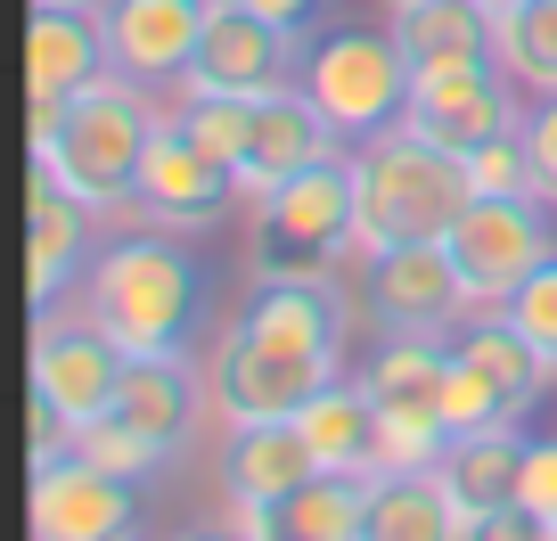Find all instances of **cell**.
Returning a JSON list of instances; mask_svg holds the SVG:
<instances>
[{
  "instance_id": "32",
  "label": "cell",
  "mask_w": 557,
  "mask_h": 541,
  "mask_svg": "<svg viewBox=\"0 0 557 541\" xmlns=\"http://www.w3.org/2000/svg\"><path fill=\"white\" fill-rule=\"evenodd\" d=\"M517 508H524V517L541 525V533H557V435H533V443H524Z\"/></svg>"
},
{
  "instance_id": "27",
  "label": "cell",
  "mask_w": 557,
  "mask_h": 541,
  "mask_svg": "<svg viewBox=\"0 0 557 541\" xmlns=\"http://www.w3.org/2000/svg\"><path fill=\"white\" fill-rule=\"evenodd\" d=\"M492 58L517 74V90L549 99L557 90V0H524V9L492 17Z\"/></svg>"
},
{
  "instance_id": "4",
  "label": "cell",
  "mask_w": 557,
  "mask_h": 541,
  "mask_svg": "<svg viewBox=\"0 0 557 541\" xmlns=\"http://www.w3.org/2000/svg\"><path fill=\"white\" fill-rule=\"evenodd\" d=\"M148 132H157V115H148V99H139V83L107 66L99 83H83L66 99L58 132H41V140H34V164H50L74 197H90V206L107 213V206H132Z\"/></svg>"
},
{
  "instance_id": "18",
  "label": "cell",
  "mask_w": 557,
  "mask_h": 541,
  "mask_svg": "<svg viewBox=\"0 0 557 541\" xmlns=\"http://www.w3.org/2000/svg\"><path fill=\"white\" fill-rule=\"evenodd\" d=\"M320 476L312 443H304L296 419H230V443H222V492L230 508H271L287 492Z\"/></svg>"
},
{
  "instance_id": "24",
  "label": "cell",
  "mask_w": 557,
  "mask_h": 541,
  "mask_svg": "<svg viewBox=\"0 0 557 541\" xmlns=\"http://www.w3.org/2000/svg\"><path fill=\"white\" fill-rule=\"evenodd\" d=\"M394 41L410 58V74L459 66V58H492V9L484 0H401Z\"/></svg>"
},
{
  "instance_id": "30",
  "label": "cell",
  "mask_w": 557,
  "mask_h": 541,
  "mask_svg": "<svg viewBox=\"0 0 557 541\" xmlns=\"http://www.w3.org/2000/svg\"><path fill=\"white\" fill-rule=\"evenodd\" d=\"M508 320H517L524 336H533V353L557 369V255H541L533 271H524L517 287H508V304H500Z\"/></svg>"
},
{
  "instance_id": "20",
  "label": "cell",
  "mask_w": 557,
  "mask_h": 541,
  "mask_svg": "<svg viewBox=\"0 0 557 541\" xmlns=\"http://www.w3.org/2000/svg\"><path fill=\"white\" fill-rule=\"evenodd\" d=\"M246 533H278V541H369V476L320 468L304 476L287 501L271 508H238Z\"/></svg>"
},
{
  "instance_id": "5",
  "label": "cell",
  "mask_w": 557,
  "mask_h": 541,
  "mask_svg": "<svg viewBox=\"0 0 557 541\" xmlns=\"http://www.w3.org/2000/svg\"><path fill=\"white\" fill-rule=\"evenodd\" d=\"M361 246V197H352V157H320L304 173L271 181L255 213V280H320L329 262Z\"/></svg>"
},
{
  "instance_id": "6",
  "label": "cell",
  "mask_w": 557,
  "mask_h": 541,
  "mask_svg": "<svg viewBox=\"0 0 557 541\" xmlns=\"http://www.w3.org/2000/svg\"><path fill=\"white\" fill-rule=\"evenodd\" d=\"M304 90H312L320 115L336 123V140H369V132L401 123V107H410V58H401L394 34L336 25V34L312 41V58H304Z\"/></svg>"
},
{
  "instance_id": "29",
  "label": "cell",
  "mask_w": 557,
  "mask_h": 541,
  "mask_svg": "<svg viewBox=\"0 0 557 541\" xmlns=\"http://www.w3.org/2000/svg\"><path fill=\"white\" fill-rule=\"evenodd\" d=\"M468 181H475V197H533V189H541L533 140H524V132L475 140V148H468Z\"/></svg>"
},
{
  "instance_id": "35",
  "label": "cell",
  "mask_w": 557,
  "mask_h": 541,
  "mask_svg": "<svg viewBox=\"0 0 557 541\" xmlns=\"http://www.w3.org/2000/svg\"><path fill=\"white\" fill-rule=\"evenodd\" d=\"M484 9H492V17H508V9H524V0H484Z\"/></svg>"
},
{
  "instance_id": "3",
  "label": "cell",
  "mask_w": 557,
  "mask_h": 541,
  "mask_svg": "<svg viewBox=\"0 0 557 541\" xmlns=\"http://www.w3.org/2000/svg\"><path fill=\"white\" fill-rule=\"evenodd\" d=\"M197 140L246 181V189H271V181L304 173V164L336 157V123L320 115V99L304 83H278V90H255V99H230V90H189L181 107Z\"/></svg>"
},
{
  "instance_id": "25",
  "label": "cell",
  "mask_w": 557,
  "mask_h": 541,
  "mask_svg": "<svg viewBox=\"0 0 557 541\" xmlns=\"http://www.w3.org/2000/svg\"><path fill=\"white\" fill-rule=\"evenodd\" d=\"M451 533H468V525H459V508H451L435 468L369 476V541H451Z\"/></svg>"
},
{
  "instance_id": "33",
  "label": "cell",
  "mask_w": 557,
  "mask_h": 541,
  "mask_svg": "<svg viewBox=\"0 0 557 541\" xmlns=\"http://www.w3.org/2000/svg\"><path fill=\"white\" fill-rule=\"evenodd\" d=\"M524 140H533V164H541V189L557 197V90L524 115Z\"/></svg>"
},
{
  "instance_id": "9",
  "label": "cell",
  "mask_w": 557,
  "mask_h": 541,
  "mask_svg": "<svg viewBox=\"0 0 557 541\" xmlns=\"http://www.w3.org/2000/svg\"><path fill=\"white\" fill-rule=\"evenodd\" d=\"M369 402L385 419V468H435L451 419H443V385H451V353L435 336H385L361 369Z\"/></svg>"
},
{
  "instance_id": "2",
  "label": "cell",
  "mask_w": 557,
  "mask_h": 541,
  "mask_svg": "<svg viewBox=\"0 0 557 541\" xmlns=\"http://www.w3.org/2000/svg\"><path fill=\"white\" fill-rule=\"evenodd\" d=\"M352 197H361V255L377 246H426L451 238V222L475 206L468 157L410 123H385L352 148Z\"/></svg>"
},
{
  "instance_id": "7",
  "label": "cell",
  "mask_w": 557,
  "mask_h": 541,
  "mask_svg": "<svg viewBox=\"0 0 557 541\" xmlns=\"http://www.w3.org/2000/svg\"><path fill=\"white\" fill-rule=\"evenodd\" d=\"M123 361H132V353H123L99 320H90V329L41 320V336H34V459H58V435H74V427L115 410Z\"/></svg>"
},
{
  "instance_id": "21",
  "label": "cell",
  "mask_w": 557,
  "mask_h": 541,
  "mask_svg": "<svg viewBox=\"0 0 557 541\" xmlns=\"http://www.w3.org/2000/svg\"><path fill=\"white\" fill-rule=\"evenodd\" d=\"M296 427H304V443H312L320 468L385 476V419H377V402H369V385H361V378H352V385H345V378L320 385V394L296 410Z\"/></svg>"
},
{
  "instance_id": "1",
  "label": "cell",
  "mask_w": 557,
  "mask_h": 541,
  "mask_svg": "<svg viewBox=\"0 0 557 541\" xmlns=\"http://www.w3.org/2000/svg\"><path fill=\"white\" fill-rule=\"evenodd\" d=\"M83 304L123 353H181L206 312V271L173 246V230L148 222L83 262Z\"/></svg>"
},
{
  "instance_id": "16",
  "label": "cell",
  "mask_w": 557,
  "mask_h": 541,
  "mask_svg": "<svg viewBox=\"0 0 557 541\" xmlns=\"http://www.w3.org/2000/svg\"><path fill=\"white\" fill-rule=\"evenodd\" d=\"M25 74H34V140H41V132H58L74 90L107 74V25L83 0H41L25 25Z\"/></svg>"
},
{
  "instance_id": "10",
  "label": "cell",
  "mask_w": 557,
  "mask_h": 541,
  "mask_svg": "<svg viewBox=\"0 0 557 541\" xmlns=\"http://www.w3.org/2000/svg\"><path fill=\"white\" fill-rule=\"evenodd\" d=\"M320 385H336V353L271 345V336L238 329V320L222 329V345L206 361V394L222 419H296Z\"/></svg>"
},
{
  "instance_id": "17",
  "label": "cell",
  "mask_w": 557,
  "mask_h": 541,
  "mask_svg": "<svg viewBox=\"0 0 557 541\" xmlns=\"http://www.w3.org/2000/svg\"><path fill=\"white\" fill-rule=\"evenodd\" d=\"M213 0H107V66L132 74V83H181L206 41Z\"/></svg>"
},
{
  "instance_id": "31",
  "label": "cell",
  "mask_w": 557,
  "mask_h": 541,
  "mask_svg": "<svg viewBox=\"0 0 557 541\" xmlns=\"http://www.w3.org/2000/svg\"><path fill=\"white\" fill-rule=\"evenodd\" d=\"M443 419H451V435H475V427H508L500 394L484 385V369H475L459 345H451V385H443Z\"/></svg>"
},
{
  "instance_id": "13",
  "label": "cell",
  "mask_w": 557,
  "mask_h": 541,
  "mask_svg": "<svg viewBox=\"0 0 557 541\" xmlns=\"http://www.w3.org/2000/svg\"><path fill=\"white\" fill-rule=\"evenodd\" d=\"M304 58H312V41L278 34V25L255 17L246 0H213L206 41H197V58H189V74H181V90H230V99H255V90L296 83Z\"/></svg>"
},
{
  "instance_id": "22",
  "label": "cell",
  "mask_w": 557,
  "mask_h": 541,
  "mask_svg": "<svg viewBox=\"0 0 557 541\" xmlns=\"http://www.w3.org/2000/svg\"><path fill=\"white\" fill-rule=\"evenodd\" d=\"M90 197H74L50 164H34V312H50L58 287L90 262Z\"/></svg>"
},
{
  "instance_id": "34",
  "label": "cell",
  "mask_w": 557,
  "mask_h": 541,
  "mask_svg": "<svg viewBox=\"0 0 557 541\" xmlns=\"http://www.w3.org/2000/svg\"><path fill=\"white\" fill-rule=\"evenodd\" d=\"M246 9H255V17H271L278 34L312 41V25H320V9H329V0H246Z\"/></svg>"
},
{
  "instance_id": "12",
  "label": "cell",
  "mask_w": 557,
  "mask_h": 541,
  "mask_svg": "<svg viewBox=\"0 0 557 541\" xmlns=\"http://www.w3.org/2000/svg\"><path fill=\"white\" fill-rule=\"evenodd\" d=\"M401 123L468 157L475 140H500V132H524L517 74H508L500 58H459V66L410 74V107H401Z\"/></svg>"
},
{
  "instance_id": "19",
  "label": "cell",
  "mask_w": 557,
  "mask_h": 541,
  "mask_svg": "<svg viewBox=\"0 0 557 541\" xmlns=\"http://www.w3.org/2000/svg\"><path fill=\"white\" fill-rule=\"evenodd\" d=\"M435 476H443V492H451V508H459L468 533H484L492 517H508V508H517V476H524L517 419H508V427H475V435H451L443 459H435Z\"/></svg>"
},
{
  "instance_id": "26",
  "label": "cell",
  "mask_w": 557,
  "mask_h": 541,
  "mask_svg": "<svg viewBox=\"0 0 557 541\" xmlns=\"http://www.w3.org/2000/svg\"><path fill=\"white\" fill-rule=\"evenodd\" d=\"M459 353H468V361L484 369V385L500 394V410H508V419H524V410L541 402V378H549V361L533 353V336H524L508 312H484L475 329H459Z\"/></svg>"
},
{
  "instance_id": "15",
  "label": "cell",
  "mask_w": 557,
  "mask_h": 541,
  "mask_svg": "<svg viewBox=\"0 0 557 541\" xmlns=\"http://www.w3.org/2000/svg\"><path fill=\"white\" fill-rule=\"evenodd\" d=\"M132 525H139L132 476L99 468L83 452L34 459V533L41 541H107V533H132Z\"/></svg>"
},
{
  "instance_id": "23",
  "label": "cell",
  "mask_w": 557,
  "mask_h": 541,
  "mask_svg": "<svg viewBox=\"0 0 557 541\" xmlns=\"http://www.w3.org/2000/svg\"><path fill=\"white\" fill-rule=\"evenodd\" d=\"M115 419H132L148 443L181 452L197 427V378L181 353H132L123 361V385H115Z\"/></svg>"
},
{
  "instance_id": "28",
  "label": "cell",
  "mask_w": 557,
  "mask_h": 541,
  "mask_svg": "<svg viewBox=\"0 0 557 541\" xmlns=\"http://www.w3.org/2000/svg\"><path fill=\"white\" fill-rule=\"evenodd\" d=\"M66 452H83V459H99V468H115V476H132V484H148V476L164 468V443H148L139 435L132 419H115V410H107V419H90V427H74L66 435Z\"/></svg>"
},
{
  "instance_id": "8",
  "label": "cell",
  "mask_w": 557,
  "mask_h": 541,
  "mask_svg": "<svg viewBox=\"0 0 557 541\" xmlns=\"http://www.w3.org/2000/svg\"><path fill=\"white\" fill-rule=\"evenodd\" d=\"M443 255H451V271H459V296H468V312H500L508 287H517L541 255H557L549 189H533V197H475V206L451 222Z\"/></svg>"
},
{
  "instance_id": "36",
  "label": "cell",
  "mask_w": 557,
  "mask_h": 541,
  "mask_svg": "<svg viewBox=\"0 0 557 541\" xmlns=\"http://www.w3.org/2000/svg\"><path fill=\"white\" fill-rule=\"evenodd\" d=\"M385 9H401V0H385Z\"/></svg>"
},
{
  "instance_id": "11",
  "label": "cell",
  "mask_w": 557,
  "mask_h": 541,
  "mask_svg": "<svg viewBox=\"0 0 557 541\" xmlns=\"http://www.w3.org/2000/svg\"><path fill=\"white\" fill-rule=\"evenodd\" d=\"M238 189H246V181L230 173L206 140H197L189 123H181V115L164 123V115H157L148 157H139V181H132V206L148 213V222H157V230H213Z\"/></svg>"
},
{
  "instance_id": "14",
  "label": "cell",
  "mask_w": 557,
  "mask_h": 541,
  "mask_svg": "<svg viewBox=\"0 0 557 541\" xmlns=\"http://www.w3.org/2000/svg\"><path fill=\"white\" fill-rule=\"evenodd\" d=\"M361 304H369V320H377L385 336H443L459 312H468L443 238H426V246H377V255H361Z\"/></svg>"
}]
</instances>
